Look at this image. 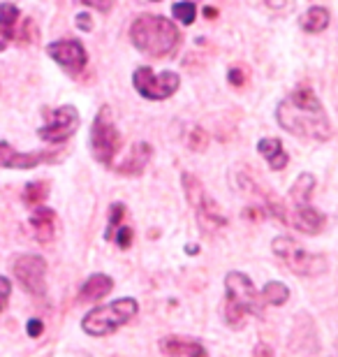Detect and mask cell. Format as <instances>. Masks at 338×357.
Here are the masks:
<instances>
[{
	"label": "cell",
	"mask_w": 338,
	"mask_h": 357,
	"mask_svg": "<svg viewBox=\"0 0 338 357\" xmlns=\"http://www.w3.org/2000/svg\"><path fill=\"white\" fill-rule=\"evenodd\" d=\"M299 26L306 33H322L329 26V12L325 7H311L304 17L299 19Z\"/></svg>",
	"instance_id": "44dd1931"
},
{
	"label": "cell",
	"mask_w": 338,
	"mask_h": 357,
	"mask_svg": "<svg viewBox=\"0 0 338 357\" xmlns=\"http://www.w3.org/2000/svg\"><path fill=\"white\" fill-rule=\"evenodd\" d=\"M130 40L141 54L162 59V56H171L178 47V31L169 19L144 14V17L132 21Z\"/></svg>",
	"instance_id": "7a4b0ae2"
},
{
	"label": "cell",
	"mask_w": 338,
	"mask_h": 357,
	"mask_svg": "<svg viewBox=\"0 0 338 357\" xmlns=\"http://www.w3.org/2000/svg\"><path fill=\"white\" fill-rule=\"evenodd\" d=\"M225 323L234 330H239L248 320V316H260L262 313V292L255 290L253 281L243 271H229L225 276Z\"/></svg>",
	"instance_id": "3957f363"
},
{
	"label": "cell",
	"mask_w": 338,
	"mask_h": 357,
	"mask_svg": "<svg viewBox=\"0 0 338 357\" xmlns=\"http://www.w3.org/2000/svg\"><path fill=\"white\" fill-rule=\"evenodd\" d=\"M10 295H12V283L7 276H0V311L5 309L7 302H10Z\"/></svg>",
	"instance_id": "83f0119b"
},
{
	"label": "cell",
	"mask_w": 338,
	"mask_h": 357,
	"mask_svg": "<svg viewBox=\"0 0 338 357\" xmlns=\"http://www.w3.org/2000/svg\"><path fill=\"white\" fill-rule=\"evenodd\" d=\"M267 5L273 7V10H280V7L285 5V0H267Z\"/></svg>",
	"instance_id": "e575fe53"
},
{
	"label": "cell",
	"mask_w": 338,
	"mask_h": 357,
	"mask_svg": "<svg viewBox=\"0 0 338 357\" xmlns=\"http://www.w3.org/2000/svg\"><path fill=\"white\" fill-rule=\"evenodd\" d=\"M114 288V278L107 274H93L89 276V281L82 285V297L84 302H98L109 295V290Z\"/></svg>",
	"instance_id": "e0dca14e"
},
{
	"label": "cell",
	"mask_w": 338,
	"mask_h": 357,
	"mask_svg": "<svg viewBox=\"0 0 338 357\" xmlns=\"http://www.w3.org/2000/svg\"><path fill=\"white\" fill-rule=\"evenodd\" d=\"M3 49H5V42H0V52H3Z\"/></svg>",
	"instance_id": "d590c367"
},
{
	"label": "cell",
	"mask_w": 338,
	"mask_h": 357,
	"mask_svg": "<svg viewBox=\"0 0 338 357\" xmlns=\"http://www.w3.org/2000/svg\"><path fill=\"white\" fill-rule=\"evenodd\" d=\"M271 251L292 274L318 276L327 271V260L322 258V255L308 253L306 248H301L297 241L290 237H276L271 241Z\"/></svg>",
	"instance_id": "5b68a950"
},
{
	"label": "cell",
	"mask_w": 338,
	"mask_h": 357,
	"mask_svg": "<svg viewBox=\"0 0 338 357\" xmlns=\"http://www.w3.org/2000/svg\"><path fill=\"white\" fill-rule=\"evenodd\" d=\"M45 332V325L40 323V320H28V337H33V339H38L40 334Z\"/></svg>",
	"instance_id": "4dcf8cb0"
},
{
	"label": "cell",
	"mask_w": 338,
	"mask_h": 357,
	"mask_svg": "<svg viewBox=\"0 0 338 357\" xmlns=\"http://www.w3.org/2000/svg\"><path fill=\"white\" fill-rule=\"evenodd\" d=\"M77 128H79L77 107L63 105L49 114V121L42 128H38V135L40 139L49 142V144H61V142H68L77 132Z\"/></svg>",
	"instance_id": "9c48e42d"
},
{
	"label": "cell",
	"mask_w": 338,
	"mask_h": 357,
	"mask_svg": "<svg viewBox=\"0 0 338 357\" xmlns=\"http://www.w3.org/2000/svg\"><path fill=\"white\" fill-rule=\"evenodd\" d=\"M229 82H232V86H243V73L239 68L229 70Z\"/></svg>",
	"instance_id": "d6a6232c"
},
{
	"label": "cell",
	"mask_w": 338,
	"mask_h": 357,
	"mask_svg": "<svg viewBox=\"0 0 338 357\" xmlns=\"http://www.w3.org/2000/svg\"><path fill=\"white\" fill-rule=\"evenodd\" d=\"M19 19H21V12L17 5H12V3L0 5V35H3L5 40H17Z\"/></svg>",
	"instance_id": "d6986e66"
},
{
	"label": "cell",
	"mask_w": 338,
	"mask_h": 357,
	"mask_svg": "<svg viewBox=\"0 0 338 357\" xmlns=\"http://www.w3.org/2000/svg\"><path fill=\"white\" fill-rule=\"evenodd\" d=\"M278 126L294 137L313 142H327L332 137V123L318 96L311 89H297L287 96L276 109Z\"/></svg>",
	"instance_id": "6da1fadb"
},
{
	"label": "cell",
	"mask_w": 338,
	"mask_h": 357,
	"mask_svg": "<svg viewBox=\"0 0 338 357\" xmlns=\"http://www.w3.org/2000/svg\"><path fill=\"white\" fill-rule=\"evenodd\" d=\"M171 12H174V17L185 26H190L192 21H195V17H197V10H195V5H192V3H176L174 7H171Z\"/></svg>",
	"instance_id": "d4e9b609"
},
{
	"label": "cell",
	"mask_w": 338,
	"mask_h": 357,
	"mask_svg": "<svg viewBox=\"0 0 338 357\" xmlns=\"http://www.w3.org/2000/svg\"><path fill=\"white\" fill-rule=\"evenodd\" d=\"M137 309H139L137 299L121 297L116 302H112L107 306H95L93 311L86 313L82 320V327L86 334H91V337H107V334H112L114 330H118V327H123L125 323H130V320L137 316Z\"/></svg>",
	"instance_id": "277c9868"
},
{
	"label": "cell",
	"mask_w": 338,
	"mask_h": 357,
	"mask_svg": "<svg viewBox=\"0 0 338 357\" xmlns=\"http://www.w3.org/2000/svg\"><path fill=\"white\" fill-rule=\"evenodd\" d=\"M123 216H125V206L121 204V202L109 206V225H107V234H105V237L109 239V241L114 239V234H116V227L121 225Z\"/></svg>",
	"instance_id": "cb8c5ba5"
},
{
	"label": "cell",
	"mask_w": 338,
	"mask_h": 357,
	"mask_svg": "<svg viewBox=\"0 0 338 357\" xmlns=\"http://www.w3.org/2000/svg\"><path fill=\"white\" fill-rule=\"evenodd\" d=\"M315 188V176L313 174H301L294 185L287 192V204H301V202H311V192Z\"/></svg>",
	"instance_id": "ffe728a7"
},
{
	"label": "cell",
	"mask_w": 338,
	"mask_h": 357,
	"mask_svg": "<svg viewBox=\"0 0 338 357\" xmlns=\"http://www.w3.org/2000/svg\"><path fill=\"white\" fill-rule=\"evenodd\" d=\"M14 276L31 295H45V276H47V262L40 255L26 253L14 260Z\"/></svg>",
	"instance_id": "30bf717a"
},
{
	"label": "cell",
	"mask_w": 338,
	"mask_h": 357,
	"mask_svg": "<svg viewBox=\"0 0 338 357\" xmlns=\"http://www.w3.org/2000/svg\"><path fill=\"white\" fill-rule=\"evenodd\" d=\"M77 28H79V31H86V33L93 28V19H91L89 12H79L77 14Z\"/></svg>",
	"instance_id": "f546056e"
},
{
	"label": "cell",
	"mask_w": 338,
	"mask_h": 357,
	"mask_svg": "<svg viewBox=\"0 0 338 357\" xmlns=\"http://www.w3.org/2000/svg\"><path fill=\"white\" fill-rule=\"evenodd\" d=\"M185 144H188L192 151H204L206 144H208V135L199 126H192L190 132H188V142H185Z\"/></svg>",
	"instance_id": "484cf974"
},
{
	"label": "cell",
	"mask_w": 338,
	"mask_h": 357,
	"mask_svg": "<svg viewBox=\"0 0 338 357\" xmlns=\"http://www.w3.org/2000/svg\"><path fill=\"white\" fill-rule=\"evenodd\" d=\"M47 195H49V183L47 181H31L24 188V199L28 204H40Z\"/></svg>",
	"instance_id": "603a6c76"
},
{
	"label": "cell",
	"mask_w": 338,
	"mask_h": 357,
	"mask_svg": "<svg viewBox=\"0 0 338 357\" xmlns=\"http://www.w3.org/2000/svg\"><path fill=\"white\" fill-rule=\"evenodd\" d=\"M204 17L215 19V17H218V10H215V7H206V10H204Z\"/></svg>",
	"instance_id": "836d02e7"
},
{
	"label": "cell",
	"mask_w": 338,
	"mask_h": 357,
	"mask_svg": "<svg viewBox=\"0 0 338 357\" xmlns=\"http://www.w3.org/2000/svg\"><path fill=\"white\" fill-rule=\"evenodd\" d=\"M250 357H276V355H273V348L269 344H257Z\"/></svg>",
	"instance_id": "1f68e13d"
},
{
	"label": "cell",
	"mask_w": 338,
	"mask_h": 357,
	"mask_svg": "<svg viewBox=\"0 0 338 357\" xmlns=\"http://www.w3.org/2000/svg\"><path fill=\"white\" fill-rule=\"evenodd\" d=\"M82 3L89 7H95L98 12H109L114 7V0H82Z\"/></svg>",
	"instance_id": "f1b7e54d"
},
{
	"label": "cell",
	"mask_w": 338,
	"mask_h": 357,
	"mask_svg": "<svg viewBox=\"0 0 338 357\" xmlns=\"http://www.w3.org/2000/svg\"><path fill=\"white\" fill-rule=\"evenodd\" d=\"M262 299H264V304H269V306H283L287 299H290V290H287L285 283L269 281L262 288Z\"/></svg>",
	"instance_id": "7402d4cb"
},
{
	"label": "cell",
	"mask_w": 338,
	"mask_h": 357,
	"mask_svg": "<svg viewBox=\"0 0 338 357\" xmlns=\"http://www.w3.org/2000/svg\"><path fill=\"white\" fill-rule=\"evenodd\" d=\"M59 153L54 151H35V153H17L14 146H10L7 142H0V167L7 169H31L45 162H56Z\"/></svg>",
	"instance_id": "4fadbf2b"
},
{
	"label": "cell",
	"mask_w": 338,
	"mask_h": 357,
	"mask_svg": "<svg viewBox=\"0 0 338 357\" xmlns=\"http://www.w3.org/2000/svg\"><path fill=\"white\" fill-rule=\"evenodd\" d=\"M257 151H260L264 158H267L269 167L273 169V172H280L285 165H287V153L283 144H280V139H273V137H267V139H260L257 142Z\"/></svg>",
	"instance_id": "ac0fdd59"
},
{
	"label": "cell",
	"mask_w": 338,
	"mask_h": 357,
	"mask_svg": "<svg viewBox=\"0 0 338 357\" xmlns=\"http://www.w3.org/2000/svg\"><path fill=\"white\" fill-rule=\"evenodd\" d=\"M121 149V135L118 128L114 123V114L109 107H100L95 121H93L91 128V151L95 155L98 162L102 165H109L114 160V155L118 153Z\"/></svg>",
	"instance_id": "52a82bcc"
},
{
	"label": "cell",
	"mask_w": 338,
	"mask_h": 357,
	"mask_svg": "<svg viewBox=\"0 0 338 357\" xmlns=\"http://www.w3.org/2000/svg\"><path fill=\"white\" fill-rule=\"evenodd\" d=\"M47 54L52 56V59L59 63L61 68H66L68 73H79V70H84L86 61H89L84 45H82V42H77V40L52 42V45L47 47Z\"/></svg>",
	"instance_id": "7c38bea8"
},
{
	"label": "cell",
	"mask_w": 338,
	"mask_h": 357,
	"mask_svg": "<svg viewBox=\"0 0 338 357\" xmlns=\"http://www.w3.org/2000/svg\"><path fill=\"white\" fill-rule=\"evenodd\" d=\"M132 84L139 96H144L146 100H167L169 96H174L178 84H181V79H178L176 73H169V70H164V73L160 75H153V70L141 66L135 70L132 75Z\"/></svg>",
	"instance_id": "ba28073f"
},
{
	"label": "cell",
	"mask_w": 338,
	"mask_h": 357,
	"mask_svg": "<svg viewBox=\"0 0 338 357\" xmlns=\"http://www.w3.org/2000/svg\"><path fill=\"white\" fill-rule=\"evenodd\" d=\"M114 241L118 244V248H130V244H132V230L130 227H118L116 230V234H114Z\"/></svg>",
	"instance_id": "4316f807"
},
{
	"label": "cell",
	"mask_w": 338,
	"mask_h": 357,
	"mask_svg": "<svg viewBox=\"0 0 338 357\" xmlns=\"http://www.w3.org/2000/svg\"><path fill=\"white\" fill-rule=\"evenodd\" d=\"M151 155H153V149H151L146 142H137L132 146V151L128 153V158L121 162L116 167L118 174H125V176H137L144 172V167L148 165Z\"/></svg>",
	"instance_id": "9a60e30c"
},
{
	"label": "cell",
	"mask_w": 338,
	"mask_h": 357,
	"mask_svg": "<svg viewBox=\"0 0 338 357\" xmlns=\"http://www.w3.org/2000/svg\"><path fill=\"white\" fill-rule=\"evenodd\" d=\"M181 183H183L185 197H188V202L192 204V209H195V213H197V223H199L202 230L215 232L218 227L227 225L225 213L220 211V206L215 204V199L208 195L206 188L202 185V181H199L195 174L183 172L181 174Z\"/></svg>",
	"instance_id": "8992f818"
},
{
	"label": "cell",
	"mask_w": 338,
	"mask_h": 357,
	"mask_svg": "<svg viewBox=\"0 0 338 357\" xmlns=\"http://www.w3.org/2000/svg\"><path fill=\"white\" fill-rule=\"evenodd\" d=\"M160 351L169 357H208L206 348L195 339L185 337H164L160 339Z\"/></svg>",
	"instance_id": "5bb4252c"
},
{
	"label": "cell",
	"mask_w": 338,
	"mask_h": 357,
	"mask_svg": "<svg viewBox=\"0 0 338 357\" xmlns=\"http://www.w3.org/2000/svg\"><path fill=\"white\" fill-rule=\"evenodd\" d=\"M283 223L292 225L294 230L304 232V234H318L325 227V213L318 211L311 202H301V204H285V218Z\"/></svg>",
	"instance_id": "8fae6325"
},
{
	"label": "cell",
	"mask_w": 338,
	"mask_h": 357,
	"mask_svg": "<svg viewBox=\"0 0 338 357\" xmlns=\"http://www.w3.org/2000/svg\"><path fill=\"white\" fill-rule=\"evenodd\" d=\"M31 225L35 230V239H38V241H52L54 234H56V211L47 209V206H40V209L33 211Z\"/></svg>",
	"instance_id": "2e32d148"
}]
</instances>
